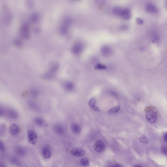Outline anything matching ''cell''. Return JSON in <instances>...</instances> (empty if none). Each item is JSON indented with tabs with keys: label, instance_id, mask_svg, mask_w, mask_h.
Returning <instances> with one entry per match:
<instances>
[{
	"label": "cell",
	"instance_id": "1",
	"mask_svg": "<svg viewBox=\"0 0 167 167\" xmlns=\"http://www.w3.org/2000/svg\"><path fill=\"white\" fill-rule=\"evenodd\" d=\"M146 117L147 121L151 124H154L157 120V114L156 111L153 109H150L146 111Z\"/></svg>",
	"mask_w": 167,
	"mask_h": 167
},
{
	"label": "cell",
	"instance_id": "2",
	"mask_svg": "<svg viewBox=\"0 0 167 167\" xmlns=\"http://www.w3.org/2000/svg\"><path fill=\"white\" fill-rule=\"evenodd\" d=\"M146 12L151 14H156L158 13L159 10L157 6L153 3H146L145 6Z\"/></svg>",
	"mask_w": 167,
	"mask_h": 167
},
{
	"label": "cell",
	"instance_id": "3",
	"mask_svg": "<svg viewBox=\"0 0 167 167\" xmlns=\"http://www.w3.org/2000/svg\"><path fill=\"white\" fill-rule=\"evenodd\" d=\"M27 138L28 142L31 144L34 145L37 143V135L34 131L32 130H29L27 133Z\"/></svg>",
	"mask_w": 167,
	"mask_h": 167
},
{
	"label": "cell",
	"instance_id": "4",
	"mask_svg": "<svg viewBox=\"0 0 167 167\" xmlns=\"http://www.w3.org/2000/svg\"><path fill=\"white\" fill-rule=\"evenodd\" d=\"M8 119L11 120H16L18 117V114L16 111L12 109H5V115Z\"/></svg>",
	"mask_w": 167,
	"mask_h": 167
},
{
	"label": "cell",
	"instance_id": "5",
	"mask_svg": "<svg viewBox=\"0 0 167 167\" xmlns=\"http://www.w3.org/2000/svg\"><path fill=\"white\" fill-rule=\"evenodd\" d=\"M105 148V145L102 141H97L94 143V151L98 153H100L103 152Z\"/></svg>",
	"mask_w": 167,
	"mask_h": 167
},
{
	"label": "cell",
	"instance_id": "6",
	"mask_svg": "<svg viewBox=\"0 0 167 167\" xmlns=\"http://www.w3.org/2000/svg\"><path fill=\"white\" fill-rule=\"evenodd\" d=\"M20 131V127L15 123L12 124L10 126L9 132L10 134L13 136H16L18 135Z\"/></svg>",
	"mask_w": 167,
	"mask_h": 167
},
{
	"label": "cell",
	"instance_id": "7",
	"mask_svg": "<svg viewBox=\"0 0 167 167\" xmlns=\"http://www.w3.org/2000/svg\"><path fill=\"white\" fill-rule=\"evenodd\" d=\"M42 154L45 158L48 159L51 156L52 153L50 149L47 146H44L42 150Z\"/></svg>",
	"mask_w": 167,
	"mask_h": 167
},
{
	"label": "cell",
	"instance_id": "8",
	"mask_svg": "<svg viewBox=\"0 0 167 167\" xmlns=\"http://www.w3.org/2000/svg\"><path fill=\"white\" fill-rule=\"evenodd\" d=\"M121 17L125 20H129L131 17V12L130 10L128 9H123L121 12Z\"/></svg>",
	"mask_w": 167,
	"mask_h": 167
},
{
	"label": "cell",
	"instance_id": "9",
	"mask_svg": "<svg viewBox=\"0 0 167 167\" xmlns=\"http://www.w3.org/2000/svg\"><path fill=\"white\" fill-rule=\"evenodd\" d=\"M83 49V46L82 44L80 43H77L72 48V52L75 54H79L82 52Z\"/></svg>",
	"mask_w": 167,
	"mask_h": 167
},
{
	"label": "cell",
	"instance_id": "10",
	"mask_svg": "<svg viewBox=\"0 0 167 167\" xmlns=\"http://www.w3.org/2000/svg\"><path fill=\"white\" fill-rule=\"evenodd\" d=\"M101 51L102 54L105 57L110 56L112 52L111 48L106 45L103 46L101 48Z\"/></svg>",
	"mask_w": 167,
	"mask_h": 167
},
{
	"label": "cell",
	"instance_id": "11",
	"mask_svg": "<svg viewBox=\"0 0 167 167\" xmlns=\"http://www.w3.org/2000/svg\"><path fill=\"white\" fill-rule=\"evenodd\" d=\"M53 129L54 132L57 134L61 135L63 134L64 133V128L61 125L57 124L54 125Z\"/></svg>",
	"mask_w": 167,
	"mask_h": 167
},
{
	"label": "cell",
	"instance_id": "12",
	"mask_svg": "<svg viewBox=\"0 0 167 167\" xmlns=\"http://www.w3.org/2000/svg\"><path fill=\"white\" fill-rule=\"evenodd\" d=\"M85 153L83 150L81 149H77L72 150L71 152V154L73 156L81 157L84 155Z\"/></svg>",
	"mask_w": 167,
	"mask_h": 167
},
{
	"label": "cell",
	"instance_id": "13",
	"mask_svg": "<svg viewBox=\"0 0 167 167\" xmlns=\"http://www.w3.org/2000/svg\"><path fill=\"white\" fill-rule=\"evenodd\" d=\"M71 129L72 132L76 134H79L81 131L80 126L78 124L75 123L72 124L71 125Z\"/></svg>",
	"mask_w": 167,
	"mask_h": 167
},
{
	"label": "cell",
	"instance_id": "14",
	"mask_svg": "<svg viewBox=\"0 0 167 167\" xmlns=\"http://www.w3.org/2000/svg\"><path fill=\"white\" fill-rule=\"evenodd\" d=\"M28 106L33 110L38 111L39 110L40 107L39 105L35 102L29 101L28 103Z\"/></svg>",
	"mask_w": 167,
	"mask_h": 167
},
{
	"label": "cell",
	"instance_id": "15",
	"mask_svg": "<svg viewBox=\"0 0 167 167\" xmlns=\"http://www.w3.org/2000/svg\"><path fill=\"white\" fill-rule=\"evenodd\" d=\"M15 152L18 155L23 156L26 154V151L23 147H17L16 148Z\"/></svg>",
	"mask_w": 167,
	"mask_h": 167
},
{
	"label": "cell",
	"instance_id": "16",
	"mask_svg": "<svg viewBox=\"0 0 167 167\" xmlns=\"http://www.w3.org/2000/svg\"><path fill=\"white\" fill-rule=\"evenodd\" d=\"M64 87L66 90L68 91H71L73 89L74 85L72 82H69L65 83L64 85Z\"/></svg>",
	"mask_w": 167,
	"mask_h": 167
},
{
	"label": "cell",
	"instance_id": "17",
	"mask_svg": "<svg viewBox=\"0 0 167 167\" xmlns=\"http://www.w3.org/2000/svg\"><path fill=\"white\" fill-rule=\"evenodd\" d=\"M34 121L35 123L39 126H42L44 125L45 123V121L44 120L41 118L37 117L35 118Z\"/></svg>",
	"mask_w": 167,
	"mask_h": 167
},
{
	"label": "cell",
	"instance_id": "18",
	"mask_svg": "<svg viewBox=\"0 0 167 167\" xmlns=\"http://www.w3.org/2000/svg\"><path fill=\"white\" fill-rule=\"evenodd\" d=\"M123 9L120 8H116L113 10L114 14L117 16H120Z\"/></svg>",
	"mask_w": 167,
	"mask_h": 167
},
{
	"label": "cell",
	"instance_id": "19",
	"mask_svg": "<svg viewBox=\"0 0 167 167\" xmlns=\"http://www.w3.org/2000/svg\"><path fill=\"white\" fill-rule=\"evenodd\" d=\"M160 41L159 36L156 34L153 35L152 36V42L155 43H158Z\"/></svg>",
	"mask_w": 167,
	"mask_h": 167
},
{
	"label": "cell",
	"instance_id": "20",
	"mask_svg": "<svg viewBox=\"0 0 167 167\" xmlns=\"http://www.w3.org/2000/svg\"><path fill=\"white\" fill-rule=\"evenodd\" d=\"M120 106H117L113 107V108H111L108 111V112L109 113H116L118 112L120 110Z\"/></svg>",
	"mask_w": 167,
	"mask_h": 167
},
{
	"label": "cell",
	"instance_id": "21",
	"mask_svg": "<svg viewBox=\"0 0 167 167\" xmlns=\"http://www.w3.org/2000/svg\"><path fill=\"white\" fill-rule=\"evenodd\" d=\"M80 163L83 166H87L89 165V161L88 159H82L80 161Z\"/></svg>",
	"mask_w": 167,
	"mask_h": 167
},
{
	"label": "cell",
	"instance_id": "22",
	"mask_svg": "<svg viewBox=\"0 0 167 167\" xmlns=\"http://www.w3.org/2000/svg\"><path fill=\"white\" fill-rule=\"evenodd\" d=\"M30 94L32 96L34 97H36L38 96L39 92L36 89H33L30 91Z\"/></svg>",
	"mask_w": 167,
	"mask_h": 167
},
{
	"label": "cell",
	"instance_id": "23",
	"mask_svg": "<svg viewBox=\"0 0 167 167\" xmlns=\"http://www.w3.org/2000/svg\"><path fill=\"white\" fill-rule=\"evenodd\" d=\"M95 68L98 70H103L106 69V66L104 65L99 64L95 66Z\"/></svg>",
	"mask_w": 167,
	"mask_h": 167
},
{
	"label": "cell",
	"instance_id": "24",
	"mask_svg": "<svg viewBox=\"0 0 167 167\" xmlns=\"http://www.w3.org/2000/svg\"><path fill=\"white\" fill-rule=\"evenodd\" d=\"M95 100L94 98H92L89 100V102H88V104L89 106L92 108V107L95 106Z\"/></svg>",
	"mask_w": 167,
	"mask_h": 167
},
{
	"label": "cell",
	"instance_id": "25",
	"mask_svg": "<svg viewBox=\"0 0 167 167\" xmlns=\"http://www.w3.org/2000/svg\"><path fill=\"white\" fill-rule=\"evenodd\" d=\"M6 128L5 124H1V127H0V131H1V135L3 134L5 132L6 130Z\"/></svg>",
	"mask_w": 167,
	"mask_h": 167
},
{
	"label": "cell",
	"instance_id": "26",
	"mask_svg": "<svg viewBox=\"0 0 167 167\" xmlns=\"http://www.w3.org/2000/svg\"><path fill=\"white\" fill-rule=\"evenodd\" d=\"M139 141L143 143L146 144L148 143V140L145 137H142L139 138Z\"/></svg>",
	"mask_w": 167,
	"mask_h": 167
},
{
	"label": "cell",
	"instance_id": "27",
	"mask_svg": "<svg viewBox=\"0 0 167 167\" xmlns=\"http://www.w3.org/2000/svg\"><path fill=\"white\" fill-rule=\"evenodd\" d=\"M10 161H11V162H12L13 164H16V163L17 164L18 163V162L17 159L15 157H13L11 158V159H10Z\"/></svg>",
	"mask_w": 167,
	"mask_h": 167
},
{
	"label": "cell",
	"instance_id": "28",
	"mask_svg": "<svg viewBox=\"0 0 167 167\" xmlns=\"http://www.w3.org/2000/svg\"><path fill=\"white\" fill-rule=\"evenodd\" d=\"M136 21L138 24L141 25L144 23V20L140 18H137L136 19Z\"/></svg>",
	"mask_w": 167,
	"mask_h": 167
},
{
	"label": "cell",
	"instance_id": "29",
	"mask_svg": "<svg viewBox=\"0 0 167 167\" xmlns=\"http://www.w3.org/2000/svg\"><path fill=\"white\" fill-rule=\"evenodd\" d=\"M17 165L18 167H27L25 163L21 162H18Z\"/></svg>",
	"mask_w": 167,
	"mask_h": 167
},
{
	"label": "cell",
	"instance_id": "30",
	"mask_svg": "<svg viewBox=\"0 0 167 167\" xmlns=\"http://www.w3.org/2000/svg\"><path fill=\"white\" fill-rule=\"evenodd\" d=\"M5 109L3 107H1L0 109V115L2 117V116L4 115H5Z\"/></svg>",
	"mask_w": 167,
	"mask_h": 167
},
{
	"label": "cell",
	"instance_id": "31",
	"mask_svg": "<svg viewBox=\"0 0 167 167\" xmlns=\"http://www.w3.org/2000/svg\"><path fill=\"white\" fill-rule=\"evenodd\" d=\"M162 153L165 155H167V146H164L162 148Z\"/></svg>",
	"mask_w": 167,
	"mask_h": 167
},
{
	"label": "cell",
	"instance_id": "32",
	"mask_svg": "<svg viewBox=\"0 0 167 167\" xmlns=\"http://www.w3.org/2000/svg\"><path fill=\"white\" fill-rule=\"evenodd\" d=\"M0 149H1V151H3V152L5 150V147L2 141H1V143H0Z\"/></svg>",
	"mask_w": 167,
	"mask_h": 167
},
{
	"label": "cell",
	"instance_id": "33",
	"mask_svg": "<svg viewBox=\"0 0 167 167\" xmlns=\"http://www.w3.org/2000/svg\"><path fill=\"white\" fill-rule=\"evenodd\" d=\"M128 26L126 25H123L121 26L120 27V29L123 30H126L127 29H128Z\"/></svg>",
	"mask_w": 167,
	"mask_h": 167
},
{
	"label": "cell",
	"instance_id": "34",
	"mask_svg": "<svg viewBox=\"0 0 167 167\" xmlns=\"http://www.w3.org/2000/svg\"><path fill=\"white\" fill-rule=\"evenodd\" d=\"M92 110H94V111H100V110L99 109V108L97 107L96 106L94 107H92L91 108Z\"/></svg>",
	"mask_w": 167,
	"mask_h": 167
},
{
	"label": "cell",
	"instance_id": "35",
	"mask_svg": "<svg viewBox=\"0 0 167 167\" xmlns=\"http://www.w3.org/2000/svg\"><path fill=\"white\" fill-rule=\"evenodd\" d=\"M164 139L165 141L167 142V133H166L164 135Z\"/></svg>",
	"mask_w": 167,
	"mask_h": 167
},
{
	"label": "cell",
	"instance_id": "36",
	"mask_svg": "<svg viewBox=\"0 0 167 167\" xmlns=\"http://www.w3.org/2000/svg\"><path fill=\"white\" fill-rule=\"evenodd\" d=\"M165 7L166 8V9L167 10V1H166V2H165Z\"/></svg>",
	"mask_w": 167,
	"mask_h": 167
},
{
	"label": "cell",
	"instance_id": "37",
	"mask_svg": "<svg viewBox=\"0 0 167 167\" xmlns=\"http://www.w3.org/2000/svg\"><path fill=\"white\" fill-rule=\"evenodd\" d=\"M134 167H142V166H141L140 165H135Z\"/></svg>",
	"mask_w": 167,
	"mask_h": 167
}]
</instances>
